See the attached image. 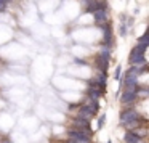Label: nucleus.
Returning <instances> with one entry per match:
<instances>
[{
	"label": "nucleus",
	"mask_w": 149,
	"mask_h": 143,
	"mask_svg": "<svg viewBox=\"0 0 149 143\" xmlns=\"http://www.w3.org/2000/svg\"><path fill=\"white\" fill-rule=\"evenodd\" d=\"M69 137H71L72 143H88V137L85 135L84 132H79V130H71L69 132Z\"/></svg>",
	"instance_id": "obj_2"
},
{
	"label": "nucleus",
	"mask_w": 149,
	"mask_h": 143,
	"mask_svg": "<svg viewBox=\"0 0 149 143\" xmlns=\"http://www.w3.org/2000/svg\"><path fill=\"white\" fill-rule=\"evenodd\" d=\"M125 142H127V143H141V137H139L136 132H135V133H133V132H127Z\"/></svg>",
	"instance_id": "obj_6"
},
{
	"label": "nucleus",
	"mask_w": 149,
	"mask_h": 143,
	"mask_svg": "<svg viewBox=\"0 0 149 143\" xmlns=\"http://www.w3.org/2000/svg\"><path fill=\"white\" fill-rule=\"evenodd\" d=\"M100 92H98V90H91L90 92V100L91 101H98V98H100Z\"/></svg>",
	"instance_id": "obj_10"
},
{
	"label": "nucleus",
	"mask_w": 149,
	"mask_h": 143,
	"mask_svg": "<svg viewBox=\"0 0 149 143\" xmlns=\"http://www.w3.org/2000/svg\"><path fill=\"white\" fill-rule=\"evenodd\" d=\"M135 98H136V92L125 90V92H123V95H122V103H132Z\"/></svg>",
	"instance_id": "obj_7"
},
{
	"label": "nucleus",
	"mask_w": 149,
	"mask_h": 143,
	"mask_svg": "<svg viewBox=\"0 0 149 143\" xmlns=\"http://www.w3.org/2000/svg\"><path fill=\"white\" fill-rule=\"evenodd\" d=\"M5 2H7V0H0V11L5 10Z\"/></svg>",
	"instance_id": "obj_13"
},
{
	"label": "nucleus",
	"mask_w": 149,
	"mask_h": 143,
	"mask_svg": "<svg viewBox=\"0 0 149 143\" xmlns=\"http://www.w3.org/2000/svg\"><path fill=\"white\" fill-rule=\"evenodd\" d=\"M116 79H120V66H117V69H116V76H114Z\"/></svg>",
	"instance_id": "obj_12"
},
{
	"label": "nucleus",
	"mask_w": 149,
	"mask_h": 143,
	"mask_svg": "<svg viewBox=\"0 0 149 143\" xmlns=\"http://www.w3.org/2000/svg\"><path fill=\"white\" fill-rule=\"evenodd\" d=\"M130 63H132V64H136V66H143L146 63L144 53H141V52H138L136 48H133L132 53H130Z\"/></svg>",
	"instance_id": "obj_1"
},
{
	"label": "nucleus",
	"mask_w": 149,
	"mask_h": 143,
	"mask_svg": "<svg viewBox=\"0 0 149 143\" xmlns=\"http://www.w3.org/2000/svg\"><path fill=\"white\" fill-rule=\"evenodd\" d=\"M101 56H103V58H109V56H111V50L107 48V47H103V50H101Z\"/></svg>",
	"instance_id": "obj_11"
},
{
	"label": "nucleus",
	"mask_w": 149,
	"mask_h": 143,
	"mask_svg": "<svg viewBox=\"0 0 149 143\" xmlns=\"http://www.w3.org/2000/svg\"><path fill=\"white\" fill-rule=\"evenodd\" d=\"M74 124H75V127L80 129V130H90V127H88V121H85V119L77 117V119L74 121Z\"/></svg>",
	"instance_id": "obj_8"
},
{
	"label": "nucleus",
	"mask_w": 149,
	"mask_h": 143,
	"mask_svg": "<svg viewBox=\"0 0 149 143\" xmlns=\"http://www.w3.org/2000/svg\"><path fill=\"white\" fill-rule=\"evenodd\" d=\"M75 63L77 64H87V61H84V60H75Z\"/></svg>",
	"instance_id": "obj_15"
},
{
	"label": "nucleus",
	"mask_w": 149,
	"mask_h": 143,
	"mask_svg": "<svg viewBox=\"0 0 149 143\" xmlns=\"http://www.w3.org/2000/svg\"><path fill=\"white\" fill-rule=\"evenodd\" d=\"M136 119H138V113L136 111H123L120 114V122L122 124H127L130 121H136Z\"/></svg>",
	"instance_id": "obj_4"
},
{
	"label": "nucleus",
	"mask_w": 149,
	"mask_h": 143,
	"mask_svg": "<svg viewBox=\"0 0 149 143\" xmlns=\"http://www.w3.org/2000/svg\"><path fill=\"white\" fill-rule=\"evenodd\" d=\"M107 64H109V58H103V56H100V61H98V66H100L103 71H106Z\"/></svg>",
	"instance_id": "obj_9"
},
{
	"label": "nucleus",
	"mask_w": 149,
	"mask_h": 143,
	"mask_svg": "<svg viewBox=\"0 0 149 143\" xmlns=\"http://www.w3.org/2000/svg\"><path fill=\"white\" fill-rule=\"evenodd\" d=\"M93 13H95V21H96L100 26H103L104 23H107V13H106L104 8H98V10H95Z\"/></svg>",
	"instance_id": "obj_3"
},
{
	"label": "nucleus",
	"mask_w": 149,
	"mask_h": 143,
	"mask_svg": "<svg viewBox=\"0 0 149 143\" xmlns=\"http://www.w3.org/2000/svg\"><path fill=\"white\" fill-rule=\"evenodd\" d=\"M3 143H11V142H8V140H5V142Z\"/></svg>",
	"instance_id": "obj_16"
},
{
	"label": "nucleus",
	"mask_w": 149,
	"mask_h": 143,
	"mask_svg": "<svg viewBox=\"0 0 149 143\" xmlns=\"http://www.w3.org/2000/svg\"><path fill=\"white\" fill-rule=\"evenodd\" d=\"M107 143H111V142H107Z\"/></svg>",
	"instance_id": "obj_17"
},
{
	"label": "nucleus",
	"mask_w": 149,
	"mask_h": 143,
	"mask_svg": "<svg viewBox=\"0 0 149 143\" xmlns=\"http://www.w3.org/2000/svg\"><path fill=\"white\" fill-rule=\"evenodd\" d=\"M103 122H104V116H101L100 117V122H98V129H100V127H103Z\"/></svg>",
	"instance_id": "obj_14"
},
{
	"label": "nucleus",
	"mask_w": 149,
	"mask_h": 143,
	"mask_svg": "<svg viewBox=\"0 0 149 143\" xmlns=\"http://www.w3.org/2000/svg\"><path fill=\"white\" fill-rule=\"evenodd\" d=\"M93 111L90 109V106H84V108H80L79 109V114H77V117H80V119H85V121H90L91 117H93Z\"/></svg>",
	"instance_id": "obj_5"
}]
</instances>
